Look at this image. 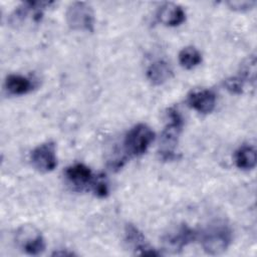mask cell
Segmentation results:
<instances>
[{"label":"cell","mask_w":257,"mask_h":257,"mask_svg":"<svg viewBox=\"0 0 257 257\" xmlns=\"http://www.w3.org/2000/svg\"><path fill=\"white\" fill-rule=\"evenodd\" d=\"M173 75L172 67L165 60H157L150 64L147 69V77L154 85H161Z\"/></svg>","instance_id":"7c38bea8"},{"label":"cell","mask_w":257,"mask_h":257,"mask_svg":"<svg viewBox=\"0 0 257 257\" xmlns=\"http://www.w3.org/2000/svg\"><path fill=\"white\" fill-rule=\"evenodd\" d=\"M18 247L28 255H39L45 249V241L41 232L33 225H22L15 232Z\"/></svg>","instance_id":"5b68a950"},{"label":"cell","mask_w":257,"mask_h":257,"mask_svg":"<svg viewBox=\"0 0 257 257\" xmlns=\"http://www.w3.org/2000/svg\"><path fill=\"white\" fill-rule=\"evenodd\" d=\"M5 88L12 95H23L33 88L32 81L21 74H9L5 79Z\"/></svg>","instance_id":"4fadbf2b"},{"label":"cell","mask_w":257,"mask_h":257,"mask_svg":"<svg viewBox=\"0 0 257 257\" xmlns=\"http://www.w3.org/2000/svg\"><path fill=\"white\" fill-rule=\"evenodd\" d=\"M155 140V133L148 124L140 122L134 125L125 135L123 147L131 157H139L147 152Z\"/></svg>","instance_id":"3957f363"},{"label":"cell","mask_w":257,"mask_h":257,"mask_svg":"<svg viewBox=\"0 0 257 257\" xmlns=\"http://www.w3.org/2000/svg\"><path fill=\"white\" fill-rule=\"evenodd\" d=\"M168 123L165 125L161 135L159 151V154L165 161L176 158L175 149L183 128V117L176 108L171 107L168 110Z\"/></svg>","instance_id":"7a4b0ae2"},{"label":"cell","mask_w":257,"mask_h":257,"mask_svg":"<svg viewBox=\"0 0 257 257\" xmlns=\"http://www.w3.org/2000/svg\"><path fill=\"white\" fill-rule=\"evenodd\" d=\"M232 242V230L230 226L217 221L208 226L202 234V247L207 254L220 255L224 253Z\"/></svg>","instance_id":"6da1fadb"},{"label":"cell","mask_w":257,"mask_h":257,"mask_svg":"<svg viewBox=\"0 0 257 257\" xmlns=\"http://www.w3.org/2000/svg\"><path fill=\"white\" fill-rule=\"evenodd\" d=\"M236 166L241 170H252L256 166L257 154L256 150L252 146L240 147L234 156Z\"/></svg>","instance_id":"5bb4252c"},{"label":"cell","mask_w":257,"mask_h":257,"mask_svg":"<svg viewBox=\"0 0 257 257\" xmlns=\"http://www.w3.org/2000/svg\"><path fill=\"white\" fill-rule=\"evenodd\" d=\"M201 61L202 55L194 46H186L179 52V62L186 69H192L198 66Z\"/></svg>","instance_id":"2e32d148"},{"label":"cell","mask_w":257,"mask_h":257,"mask_svg":"<svg viewBox=\"0 0 257 257\" xmlns=\"http://www.w3.org/2000/svg\"><path fill=\"white\" fill-rule=\"evenodd\" d=\"M91 188L93 190V193L95 196L99 198H104L108 194V185L107 181L105 179V176L98 175L93 177L91 182Z\"/></svg>","instance_id":"e0dca14e"},{"label":"cell","mask_w":257,"mask_h":257,"mask_svg":"<svg viewBox=\"0 0 257 257\" xmlns=\"http://www.w3.org/2000/svg\"><path fill=\"white\" fill-rule=\"evenodd\" d=\"M32 167L40 173H49L57 166L56 147L53 142H45L34 148L30 154Z\"/></svg>","instance_id":"52a82bcc"},{"label":"cell","mask_w":257,"mask_h":257,"mask_svg":"<svg viewBox=\"0 0 257 257\" xmlns=\"http://www.w3.org/2000/svg\"><path fill=\"white\" fill-rule=\"evenodd\" d=\"M198 233L187 224H181L163 237L164 250L169 253H179L197 239Z\"/></svg>","instance_id":"8992f818"},{"label":"cell","mask_w":257,"mask_h":257,"mask_svg":"<svg viewBox=\"0 0 257 257\" xmlns=\"http://www.w3.org/2000/svg\"><path fill=\"white\" fill-rule=\"evenodd\" d=\"M124 241L127 248L135 255L140 256H161L162 252L152 247L144 234L134 224H126L124 227Z\"/></svg>","instance_id":"ba28073f"},{"label":"cell","mask_w":257,"mask_h":257,"mask_svg":"<svg viewBox=\"0 0 257 257\" xmlns=\"http://www.w3.org/2000/svg\"><path fill=\"white\" fill-rule=\"evenodd\" d=\"M238 76L252 88L255 87L256 82V56L255 54L249 55L240 64Z\"/></svg>","instance_id":"9a60e30c"},{"label":"cell","mask_w":257,"mask_h":257,"mask_svg":"<svg viewBox=\"0 0 257 257\" xmlns=\"http://www.w3.org/2000/svg\"><path fill=\"white\" fill-rule=\"evenodd\" d=\"M65 177L74 187L82 189L90 185L93 179L91 170L84 164L76 163L66 168Z\"/></svg>","instance_id":"8fae6325"},{"label":"cell","mask_w":257,"mask_h":257,"mask_svg":"<svg viewBox=\"0 0 257 257\" xmlns=\"http://www.w3.org/2000/svg\"><path fill=\"white\" fill-rule=\"evenodd\" d=\"M224 85L228 91L234 94H241L244 91L246 83L237 75V76H232L224 81Z\"/></svg>","instance_id":"ac0fdd59"},{"label":"cell","mask_w":257,"mask_h":257,"mask_svg":"<svg viewBox=\"0 0 257 257\" xmlns=\"http://www.w3.org/2000/svg\"><path fill=\"white\" fill-rule=\"evenodd\" d=\"M74 255L73 252H69L67 250L63 251V250H59V251H55L54 253H52V256H72Z\"/></svg>","instance_id":"ffe728a7"},{"label":"cell","mask_w":257,"mask_h":257,"mask_svg":"<svg viewBox=\"0 0 257 257\" xmlns=\"http://www.w3.org/2000/svg\"><path fill=\"white\" fill-rule=\"evenodd\" d=\"M65 18L68 27L72 30L92 32L94 29V13L86 2H72L67 7Z\"/></svg>","instance_id":"277c9868"},{"label":"cell","mask_w":257,"mask_h":257,"mask_svg":"<svg viewBox=\"0 0 257 257\" xmlns=\"http://www.w3.org/2000/svg\"><path fill=\"white\" fill-rule=\"evenodd\" d=\"M226 4L229 6L230 9L238 12H245L251 10L255 5L256 1L251 0H238V1H228Z\"/></svg>","instance_id":"d6986e66"},{"label":"cell","mask_w":257,"mask_h":257,"mask_svg":"<svg viewBox=\"0 0 257 257\" xmlns=\"http://www.w3.org/2000/svg\"><path fill=\"white\" fill-rule=\"evenodd\" d=\"M157 18L164 25L174 27L182 24L185 21L186 13L178 4L165 3L159 8Z\"/></svg>","instance_id":"30bf717a"},{"label":"cell","mask_w":257,"mask_h":257,"mask_svg":"<svg viewBox=\"0 0 257 257\" xmlns=\"http://www.w3.org/2000/svg\"><path fill=\"white\" fill-rule=\"evenodd\" d=\"M187 103L196 111L207 114L215 108L216 95L210 89H196L188 94Z\"/></svg>","instance_id":"9c48e42d"}]
</instances>
